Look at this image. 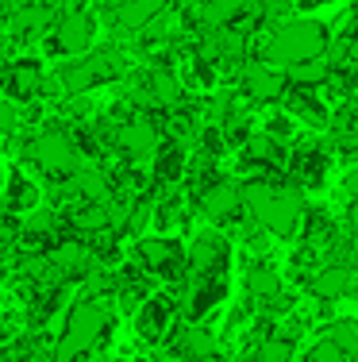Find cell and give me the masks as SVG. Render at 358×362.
Returning <instances> with one entry per match:
<instances>
[{
  "mask_svg": "<svg viewBox=\"0 0 358 362\" xmlns=\"http://www.w3.org/2000/svg\"><path fill=\"white\" fill-rule=\"evenodd\" d=\"M108 332H112V316H108L105 297L73 300L70 313H66L62 335H58V343H54L50 362H81L100 339H108Z\"/></svg>",
  "mask_w": 358,
  "mask_h": 362,
  "instance_id": "6da1fadb",
  "label": "cell"
},
{
  "mask_svg": "<svg viewBox=\"0 0 358 362\" xmlns=\"http://www.w3.org/2000/svg\"><path fill=\"white\" fill-rule=\"evenodd\" d=\"M251 216L270 231V235H293L304 216V197L293 185H274V181H251L239 189Z\"/></svg>",
  "mask_w": 358,
  "mask_h": 362,
  "instance_id": "7a4b0ae2",
  "label": "cell"
},
{
  "mask_svg": "<svg viewBox=\"0 0 358 362\" xmlns=\"http://www.w3.org/2000/svg\"><path fill=\"white\" fill-rule=\"evenodd\" d=\"M328 47V31L316 20H289L270 35V42L262 47V62L274 66V70H289L297 62H309L320 58Z\"/></svg>",
  "mask_w": 358,
  "mask_h": 362,
  "instance_id": "3957f363",
  "label": "cell"
},
{
  "mask_svg": "<svg viewBox=\"0 0 358 362\" xmlns=\"http://www.w3.org/2000/svg\"><path fill=\"white\" fill-rule=\"evenodd\" d=\"M23 158L31 162V166L39 170V174H50V177H70L73 170H78V146H73L70 132H58V127H50V132H39L31 135L28 143H23Z\"/></svg>",
  "mask_w": 358,
  "mask_h": 362,
  "instance_id": "277c9868",
  "label": "cell"
},
{
  "mask_svg": "<svg viewBox=\"0 0 358 362\" xmlns=\"http://www.w3.org/2000/svg\"><path fill=\"white\" fill-rule=\"evenodd\" d=\"M116 74H119V50L105 47V50H97V54H89V58H73V62H66L54 77L62 81V89L70 93V97H81V93L112 81Z\"/></svg>",
  "mask_w": 358,
  "mask_h": 362,
  "instance_id": "5b68a950",
  "label": "cell"
},
{
  "mask_svg": "<svg viewBox=\"0 0 358 362\" xmlns=\"http://www.w3.org/2000/svg\"><path fill=\"white\" fill-rule=\"evenodd\" d=\"M131 262L143 274H155V278H181L185 270V251L174 235H143L135 243Z\"/></svg>",
  "mask_w": 358,
  "mask_h": 362,
  "instance_id": "8992f818",
  "label": "cell"
},
{
  "mask_svg": "<svg viewBox=\"0 0 358 362\" xmlns=\"http://www.w3.org/2000/svg\"><path fill=\"white\" fill-rule=\"evenodd\" d=\"M108 139L116 143V151L124 154L127 162H143V158H150V154L158 151L162 127L150 116H143V112H131L127 119H119V124L112 127V135H108Z\"/></svg>",
  "mask_w": 358,
  "mask_h": 362,
  "instance_id": "52a82bcc",
  "label": "cell"
},
{
  "mask_svg": "<svg viewBox=\"0 0 358 362\" xmlns=\"http://www.w3.org/2000/svg\"><path fill=\"white\" fill-rule=\"evenodd\" d=\"M93 35H97V23H93V16L81 12V8H66V12H58V20L50 23V47L62 58H81L85 50L93 47Z\"/></svg>",
  "mask_w": 358,
  "mask_h": 362,
  "instance_id": "ba28073f",
  "label": "cell"
},
{
  "mask_svg": "<svg viewBox=\"0 0 358 362\" xmlns=\"http://www.w3.org/2000/svg\"><path fill=\"white\" fill-rule=\"evenodd\" d=\"M42 77H47V70H42L39 58H8V70L0 85H4L12 105H31L42 93Z\"/></svg>",
  "mask_w": 358,
  "mask_h": 362,
  "instance_id": "9c48e42d",
  "label": "cell"
},
{
  "mask_svg": "<svg viewBox=\"0 0 358 362\" xmlns=\"http://www.w3.org/2000/svg\"><path fill=\"white\" fill-rule=\"evenodd\" d=\"M174 316H177L174 297H166V293H150V297L139 305V313H135V335H139L143 343L166 339V332L174 327Z\"/></svg>",
  "mask_w": 358,
  "mask_h": 362,
  "instance_id": "30bf717a",
  "label": "cell"
},
{
  "mask_svg": "<svg viewBox=\"0 0 358 362\" xmlns=\"http://www.w3.org/2000/svg\"><path fill=\"white\" fill-rule=\"evenodd\" d=\"M197 204H201V212L208 220L224 223V220H235L239 212H243V193H239L235 181L216 177V181H204V185H201Z\"/></svg>",
  "mask_w": 358,
  "mask_h": 362,
  "instance_id": "8fae6325",
  "label": "cell"
},
{
  "mask_svg": "<svg viewBox=\"0 0 358 362\" xmlns=\"http://www.w3.org/2000/svg\"><path fill=\"white\" fill-rule=\"evenodd\" d=\"M285 74L274 70L266 62H246L243 66V93L254 100V105H274V100L285 97Z\"/></svg>",
  "mask_w": 358,
  "mask_h": 362,
  "instance_id": "7c38bea8",
  "label": "cell"
},
{
  "mask_svg": "<svg viewBox=\"0 0 358 362\" xmlns=\"http://www.w3.org/2000/svg\"><path fill=\"white\" fill-rule=\"evenodd\" d=\"M227 262V239L216 235V231H204V235L193 239L189 255H185V266L193 274H224Z\"/></svg>",
  "mask_w": 358,
  "mask_h": 362,
  "instance_id": "4fadbf2b",
  "label": "cell"
},
{
  "mask_svg": "<svg viewBox=\"0 0 358 362\" xmlns=\"http://www.w3.org/2000/svg\"><path fill=\"white\" fill-rule=\"evenodd\" d=\"M166 4H169V0H116V4H112V20H116L119 31L139 35L155 16L166 12Z\"/></svg>",
  "mask_w": 358,
  "mask_h": 362,
  "instance_id": "5bb4252c",
  "label": "cell"
},
{
  "mask_svg": "<svg viewBox=\"0 0 358 362\" xmlns=\"http://www.w3.org/2000/svg\"><path fill=\"white\" fill-rule=\"evenodd\" d=\"M258 8H262V0H204L197 8V20H201V28L216 31V28H232L239 16L258 12Z\"/></svg>",
  "mask_w": 358,
  "mask_h": 362,
  "instance_id": "9a60e30c",
  "label": "cell"
},
{
  "mask_svg": "<svg viewBox=\"0 0 358 362\" xmlns=\"http://www.w3.org/2000/svg\"><path fill=\"white\" fill-rule=\"evenodd\" d=\"M224 293H227V286H224L220 274H197L189 297H185V316H189V320H201L204 313H212V308L224 300Z\"/></svg>",
  "mask_w": 358,
  "mask_h": 362,
  "instance_id": "2e32d148",
  "label": "cell"
},
{
  "mask_svg": "<svg viewBox=\"0 0 358 362\" xmlns=\"http://www.w3.org/2000/svg\"><path fill=\"white\" fill-rule=\"evenodd\" d=\"M4 204H8V212H16V216H28L31 209H39V201H42V189H39V181H31L23 170H12L4 181Z\"/></svg>",
  "mask_w": 358,
  "mask_h": 362,
  "instance_id": "e0dca14e",
  "label": "cell"
},
{
  "mask_svg": "<svg viewBox=\"0 0 358 362\" xmlns=\"http://www.w3.org/2000/svg\"><path fill=\"white\" fill-rule=\"evenodd\" d=\"M177 355L189 358V362H201V358H216V335L208 332V327H181L177 332Z\"/></svg>",
  "mask_w": 358,
  "mask_h": 362,
  "instance_id": "ac0fdd59",
  "label": "cell"
},
{
  "mask_svg": "<svg viewBox=\"0 0 358 362\" xmlns=\"http://www.w3.org/2000/svg\"><path fill=\"white\" fill-rule=\"evenodd\" d=\"M351 289V266H328V270H320L316 278H312V293H316L320 300H335L343 297V293Z\"/></svg>",
  "mask_w": 358,
  "mask_h": 362,
  "instance_id": "d6986e66",
  "label": "cell"
},
{
  "mask_svg": "<svg viewBox=\"0 0 358 362\" xmlns=\"http://www.w3.org/2000/svg\"><path fill=\"white\" fill-rule=\"evenodd\" d=\"M331 77V66L323 62V58H309V62H297L285 70V81H293L297 89H316Z\"/></svg>",
  "mask_w": 358,
  "mask_h": 362,
  "instance_id": "ffe728a7",
  "label": "cell"
},
{
  "mask_svg": "<svg viewBox=\"0 0 358 362\" xmlns=\"http://www.w3.org/2000/svg\"><path fill=\"white\" fill-rule=\"evenodd\" d=\"M246 289H251V297H258V300H274L281 293V278L270 270V266H251V270H246Z\"/></svg>",
  "mask_w": 358,
  "mask_h": 362,
  "instance_id": "44dd1931",
  "label": "cell"
},
{
  "mask_svg": "<svg viewBox=\"0 0 358 362\" xmlns=\"http://www.w3.org/2000/svg\"><path fill=\"white\" fill-rule=\"evenodd\" d=\"M328 339L335 343V347L343 351L351 362L358 358V324L354 320H335V324L328 327Z\"/></svg>",
  "mask_w": 358,
  "mask_h": 362,
  "instance_id": "7402d4cb",
  "label": "cell"
},
{
  "mask_svg": "<svg viewBox=\"0 0 358 362\" xmlns=\"http://www.w3.org/2000/svg\"><path fill=\"white\" fill-rule=\"evenodd\" d=\"M254 362H293V343H289V339H278V335H270V339L258 343V351H254Z\"/></svg>",
  "mask_w": 358,
  "mask_h": 362,
  "instance_id": "603a6c76",
  "label": "cell"
},
{
  "mask_svg": "<svg viewBox=\"0 0 358 362\" xmlns=\"http://www.w3.org/2000/svg\"><path fill=\"white\" fill-rule=\"evenodd\" d=\"M309 362H351V358H347V355H343V351H339L331 339H323V343H316V347H312Z\"/></svg>",
  "mask_w": 358,
  "mask_h": 362,
  "instance_id": "cb8c5ba5",
  "label": "cell"
},
{
  "mask_svg": "<svg viewBox=\"0 0 358 362\" xmlns=\"http://www.w3.org/2000/svg\"><path fill=\"white\" fill-rule=\"evenodd\" d=\"M16 127H20V112H16V105L12 100H0V135H12Z\"/></svg>",
  "mask_w": 358,
  "mask_h": 362,
  "instance_id": "d4e9b609",
  "label": "cell"
},
{
  "mask_svg": "<svg viewBox=\"0 0 358 362\" xmlns=\"http://www.w3.org/2000/svg\"><path fill=\"white\" fill-rule=\"evenodd\" d=\"M343 185H347V193H351V197H358V166H354V170H347Z\"/></svg>",
  "mask_w": 358,
  "mask_h": 362,
  "instance_id": "484cf974",
  "label": "cell"
},
{
  "mask_svg": "<svg viewBox=\"0 0 358 362\" xmlns=\"http://www.w3.org/2000/svg\"><path fill=\"white\" fill-rule=\"evenodd\" d=\"M347 62H354V66H358V35L347 39Z\"/></svg>",
  "mask_w": 358,
  "mask_h": 362,
  "instance_id": "4316f807",
  "label": "cell"
},
{
  "mask_svg": "<svg viewBox=\"0 0 358 362\" xmlns=\"http://www.w3.org/2000/svg\"><path fill=\"white\" fill-rule=\"evenodd\" d=\"M351 228H354V235H358V209L351 212Z\"/></svg>",
  "mask_w": 358,
  "mask_h": 362,
  "instance_id": "83f0119b",
  "label": "cell"
},
{
  "mask_svg": "<svg viewBox=\"0 0 358 362\" xmlns=\"http://www.w3.org/2000/svg\"><path fill=\"white\" fill-rule=\"evenodd\" d=\"M162 362H189V358H181V355H174V358H162Z\"/></svg>",
  "mask_w": 358,
  "mask_h": 362,
  "instance_id": "f1b7e54d",
  "label": "cell"
},
{
  "mask_svg": "<svg viewBox=\"0 0 358 362\" xmlns=\"http://www.w3.org/2000/svg\"><path fill=\"white\" fill-rule=\"evenodd\" d=\"M304 4H328V0H304Z\"/></svg>",
  "mask_w": 358,
  "mask_h": 362,
  "instance_id": "f546056e",
  "label": "cell"
},
{
  "mask_svg": "<svg viewBox=\"0 0 358 362\" xmlns=\"http://www.w3.org/2000/svg\"><path fill=\"white\" fill-rule=\"evenodd\" d=\"M354 12H358V0H354Z\"/></svg>",
  "mask_w": 358,
  "mask_h": 362,
  "instance_id": "4dcf8cb0",
  "label": "cell"
}]
</instances>
